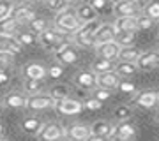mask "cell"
Instances as JSON below:
<instances>
[{
    "mask_svg": "<svg viewBox=\"0 0 159 141\" xmlns=\"http://www.w3.org/2000/svg\"><path fill=\"white\" fill-rule=\"evenodd\" d=\"M99 27L97 20L92 21H85L80 25V28L76 32H73V39L78 46H94V32Z\"/></svg>",
    "mask_w": 159,
    "mask_h": 141,
    "instance_id": "obj_1",
    "label": "cell"
},
{
    "mask_svg": "<svg viewBox=\"0 0 159 141\" xmlns=\"http://www.w3.org/2000/svg\"><path fill=\"white\" fill-rule=\"evenodd\" d=\"M37 39H39V42L44 46L46 50H51V51H57L62 44H66V41H62V32L60 30H48V28H44Z\"/></svg>",
    "mask_w": 159,
    "mask_h": 141,
    "instance_id": "obj_2",
    "label": "cell"
},
{
    "mask_svg": "<svg viewBox=\"0 0 159 141\" xmlns=\"http://www.w3.org/2000/svg\"><path fill=\"white\" fill-rule=\"evenodd\" d=\"M57 28L60 30V32H76L80 28V25H81V21L78 20V16L76 14H73V12H67V11H62L58 12L57 16Z\"/></svg>",
    "mask_w": 159,
    "mask_h": 141,
    "instance_id": "obj_3",
    "label": "cell"
},
{
    "mask_svg": "<svg viewBox=\"0 0 159 141\" xmlns=\"http://www.w3.org/2000/svg\"><path fill=\"white\" fill-rule=\"evenodd\" d=\"M55 106V99L48 94V95H43V94H34L32 97L27 99L25 102V108L29 109H34V111H39V109H48V108Z\"/></svg>",
    "mask_w": 159,
    "mask_h": 141,
    "instance_id": "obj_4",
    "label": "cell"
},
{
    "mask_svg": "<svg viewBox=\"0 0 159 141\" xmlns=\"http://www.w3.org/2000/svg\"><path fill=\"white\" fill-rule=\"evenodd\" d=\"M55 108L57 111H60L62 115H78L81 109H83V104L76 99H71V97H64V99H58L55 101Z\"/></svg>",
    "mask_w": 159,
    "mask_h": 141,
    "instance_id": "obj_5",
    "label": "cell"
},
{
    "mask_svg": "<svg viewBox=\"0 0 159 141\" xmlns=\"http://www.w3.org/2000/svg\"><path fill=\"white\" fill-rule=\"evenodd\" d=\"M111 11L117 16H136L140 14V6L136 0H119Z\"/></svg>",
    "mask_w": 159,
    "mask_h": 141,
    "instance_id": "obj_6",
    "label": "cell"
},
{
    "mask_svg": "<svg viewBox=\"0 0 159 141\" xmlns=\"http://www.w3.org/2000/svg\"><path fill=\"white\" fill-rule=\"evenodd\" d=\"M39 139H46V141H55L64 138V129L58 124H46L41 127V130L37 132Z\"/></svg>",
    "mask_w": 159,
    "mask_h": 141,
    "instance_id": "obj_7",
    "label": "cell"
},
{
    "mask_svg": "<svg viewBox=\"0 0 159 141\" xmlns=\"http://www.w3.org/2000/svg\"><path fill=\"white\" fill-rule=\"evenodd\" d=\"M113 132V127L104 122V120H97L94 122V125L90 127V139H106Z\"/></svg>",
    "mask_w": 159,
    "mask_h": 141,
    "instance_id": "obj_8",
    "label": "cell"
},
{
    "mask_svg": "<svg viewBox=\"0 0 159 141\" xmlns=\"http://www.w3.org/2000/svg\"><path fill=\"white\" fill-rule=\"evenodd\" d=\"M2 51H7V53H12V55L21 51V44L18 42L14 34H2L0 32V53Z\"/></svg>",
    "mask_w": 159,
    "mask_h": 141,
    "instance_id": "obj_9",
    "label": "cell"
},
{
    "mask_svg": "<svg viewBox=\"0 0 159 141\" xmlns=\"http://www.w3.org/2000/svg\"><path fill=\"white\" fill-rule=\"evenodd\" d=\"M55 55H57V60L60 64H74L78 60V51L74 50V46H71L69 42L62 44L55 51Z\"/></svg>",
    "mask_w": 159,
    "mask_h": 141,
    "instance_id": "obj_10",
    "label": "cell"
},
{
    "mask_svg": "<svg viewBox=\"0 0 159 141\" xmlns=\"http://www.w3.org/2000/svg\"><path fill=\"white\" fill-rule=\"evenodd\" d=\"M115 37V27L113 25H99L94 32V46L102 44L106 41H111Z\"/></svg>",
    "mask_w": 159,
    "mask_h": 141,
    "instance_id": "obj_11",
    "label": "cell"
},
{
    "mask_svg": "<svg viewBox=\"0 0 159 141\" xmlns=\"http://www.w3.org/2000/svg\"><path fill=\"white\" fill-rule=\"evenodd\" d=\"M74 81H76V85H78L80 88H96L97 86V73H94V71H81L74 78Z\"/></svg>",
    "mask_w": 159,
    "mask_h": 141,
    "instance_id": "obj_12",
    "label": "cell"
},
{
    "mask_svg": "<svg viewBox=\"0 0 159 141\" xmlns=\"http://www.w3.org/2000/svg\"><path fill=\"white\" fill-rule=\"evenodd\" d=\"M134 125H131L127 120H122V124L119 127H113V132L110 138H115V139H133L134 138Z\"/></svg>",
    "mask_w": 159,
    "mask_h": 141,
    "instance_id": "obj_13",
    "label": "cell"
},
{
    "mask_svg": "<svg viewBox=\"0 0 159 141\" xmlns=\"http://www.w3.org/2000/svg\"><path fill=\"white\" fill-rule=\"evenodd\" d=\"M136 65L138 69H154L159 65V53L156 51H147L136 58Z\"/></svg>",
    "mask_w": 159,
    "mask_h": 141,
    "instance_id": "obj_14",
    "label": "cell"
},
{
    "mask_svg": "<svg viewBox=\"0 0 159 141\" xmlns=\"http://www.w3.org/2000/svg\"><path fill=\"white\" fill-rule=\"evenodd\" d=\"M97 85L102 88H117L119 85V74L111 71H104V73H97Z\"/></svg>",
    "mask_w": 159,
    "mask_h": 141,
    "instance_id": "obj_15",
    "label": "cell"
},
{
    "mask_svg": "<svg viewBox=\"0 0 159 141\" xmlns=\"http://www.w3.org/2000/svg\"><path fill=\"white\" fill-rule=\"evenodd\" d=\"M11 16L16 20L18 23H29L32 18L35 16V12L30 9V7H27L25 4H21V6H14L11 11Z\"/></svg>",
    "mask_w": 159,
    "mask_h": 141,
    "instance_id": "obj_16",
    "label": "cell"
},
{
    "mask_svg": "<svg viewBox=\"0 0 159 141\" xmlns=\"http://www.w3.org/2000/svg\"><path fill=\"white\" fill-rule=\"evenodd\" d=\"M119 50H120V46L115 42V39L106 41V42H102V44H97V55L104 56V58H117Z\"/></svg>",
    "mask_w": 159,
    "mask_h": 141,
    "instance_id": "obj_17",
    "label": "cell"
},
{
    "mask_svg": "<svg viewBox=\"0 0 159 141\" xmlns=\"http://www.w3.org/2000/svg\"><path fill=\"white\" fill-rule=\"evenodd\" d=\"M115 30H129V32H136V16H117L113 23Z\"/></svg>",
    "mask_w": 159,
    "mask_h": 141,
    "instance_id": "obj_18",
    "label": "cell"
},
{
    "mask_svg": "<svg viewBox=\"0 0 159 141\" xmlns=\"http://www.w3.org/2000/svg\"><path fill=\"white\" fill-rule=\"evenodd\" d=\"M157 101H159V94H156V92H142L134 99V102H136L138 106L147 108V109L148 108H154L157 104Z\"/></svg>",
    "mask_w": 159,
    "mask_h": 141,
    "instance_id": "obj_19",
    "label": "cell"
},
{
    "mask_svg": "<svg viewBox=\"0 0 159 141\" xmlns=\"http://www.w3.org/2000/svg\"><path fill=\"white\" fill-rule=\"evenodd\" d=\"M142 55V51L138 50L136 46H120L119 50V55H117V58H120V60H125V62H136V58Z\"/></svg>",
    "mask_w": 159,
    "mask_h": 141,
    "instance_id": "obj_20",
    "label": "cell"
},
{
    "mask_svg": "<svg viewBox=\"0 0 159 141\" xmlns=\"http://www.w3.org/2000/svg\"><path fill=\"white\" fill-rule=\"evenodd\" d=\"M25 76L30 79H44L46 78V69L41 64H27L23 69Z\"/></svg>",
    "mask_w": 159,
    "mask_h": 141,
    "instance_id": "obj_21",
    "label": "cell"
},
{
    "mask_svg": "<svg viewBox=\"0 0 159 141\" xmlns=\"http://www.w3.org/2000/svg\"><path fill=\"white\" fill-rule=\"evenodd\" d=\"M76 16H78V20L81 23H85V21L96 20L97 12L94 11V7H92L90 4H81V6H78V9H76Z\"/></svg>",
    "mask_w": 159,
    "mask_h": 141,
    "instance_id": "obj_22",
    "label": "cell"
},
{
    "mask_svg": "<svg viewBox=\"0 0 159 141\" xmlns=\"http://www.w3.org/2000/svg\"><path fill=\"white\" fill-rule=\"evenodd\" d=\"M67 136L71 139H90V127H87V125H73L71 129H69Z\"/></svg>",
    "mask_w": 159,
    "mask_h": 141,
    "instance_id": "obj_23",
    "label": "cell"
},
{
    "mask_svg": "<svg viewBox=\"0 0 159 141\" xmlns=\"http://www.w3.org/2000/svg\"><path fill=\"white\" fill-rule=\"evenodd\" d=\"M41 127H43V122L39 118H35V117H27L21 124V129L27 134H37L41 130Z\"/></svg>",
    "mask_w": 159,
    "mask_h": 141,
    "instance_id": "obj_24",
    "label": "cell"
},
{
    "mask_svg": "<svg viewBox=\"0 0 159 141\" xmlns=\"http://www.w3.org/2000/svg\"><path fill=\"white\" fill-rule=\"evenodd\" d=\"M115 73L119 74V76H131V74L136 73V62H125V60H120L117 65H115Z\"/></svg>",
    "mask_w": 159,
    "mask_h": 141,
    "instance_id": "obj_25",
    "label": "cell"
},
{
    "mask_svg": "<svg viewBox=\"0 0 159 141\" xmlns=\"http://www.w3.org/2000/svg\"><path fill=\"white\" fill-rule=\"evenodd\" d=\"M113 39L119 46H129L134 41V32H129V30H115Z\"/></svg>",
    "mask_w": 159,
    "mask_h": 141,
    "instance_id": "obj_26",
    "label": "cell"
},
{
    "mask_svg": "<svg viewBox=\"0 0 159 141\" xmlns=\"http://www.w3.org/2000/svg\"><path fill=\"white\" fill-rule=\"evenodd\" d=\"M25 102H27V99L21 94H16V92L7 94L6 99H4V104L9 108H25Z\"/></svg>",
    "mask_w": 159,
    "mask_h": 141,
    "instance_id": "obj_27",
    "label": "cell"
},
{
    "mask_svg": "<svg viewBox=\"0 0 159 141\" xmlns=\"http://www.w3.org/2000/svg\"><path fill=\"white\" fill-rule=\"evenodd\" d=\"M16 28H18V21L11 16V14L6 16L4 20H0V32H2V34H14Z\"/></svg>",
    "mask_w": 159,
    "mask_h": 141,
    "instance_id": "obj_28",
    "label": "cell"
},
{
    "mask_svg": "<svg viewBox=\"0 0 159 141\" xmlns=\"http://www.w3.org/2000/svg\"><path fill=\"white\" fill-rule=\"evenodd\" d=\"M14 37L21 46H32L37 42V35L34 32H14Z\"/></svg>",
    "mask_w": 159,
    "mask_h": 141,
    "instance_id": "obj_29",
    "label": "cell"
},
{
    "mask_svg": "<svg viewBox=\"0 0 159 141\" xmlns=\"http://www.w3.org/2000/svg\"><path fill=\"white\" fill-rule=\"evenodd\" d=\"M115 67L113 58H104L101 56L96 64H94V73H104V71H111Z\"/></svg>",
    "mask_w": 159,
    "mask_h": 141,
    "instance_id": "obj_30",
    "label": "cell"
},
{
    "mask_svg": "<svg viewBox=\"0 0 159 141\" xmlns=\"http://www.w3.org/2000/svg\"><path fill=\"white\" fill-rule=\"evenodd\" d=\"M89 4L94 7V11H96L97 14H106V12H110L113 9V6H110L108 0H90Z\"/></svg>",
    "mask_w": 159,
    "mask_h": 141,
    "instance_id": "obj_31",
    "label": "cell"
},
{
    "mask_svg": "<svg viewBox=\"0 0 159 141\" xmlns=\"http://www.w3.org/2000/svg\"><path fill=\"white\" fill-rule=\"evenodd\" d=\"M50 95L53 97L55 101H58V99H64V97H67V95H69L67 85H55V86H51Z\"/></svg>",
    "mask_w": 159,
    "mask_h": 141,
    "instance_id": "obj_32",
    "label": "cell"
},
{
    "mask_svg": "<svg viewBox=\"0 0 159 141\" xmlns=\"http://www.w3.org/2000/svg\"><path fill=\"white\" fill-rule=\"evenodd\" d=\"M46 6H48V9L50 11H53V12H62V11H66L67 9V6H69V2L67 0H46Z\"/></svg>",
    "mask_w": 159,
    "mask_h": 141,
    "instance_id": "obj_33",
    "label": "cell"
},
{
    "mask_svg": "<svg viewBox=\"0 0 159 141\" xmlns=\"http://www.w3.org/2000/svg\"><path fill=\"white\" fill-rule=\"evenodd\" d=\"M143 14L148 16L150 20H159V2H150V4L143 9Z\"/></svg>",
    "mask_w": 159,
    "mask_h": 141,
    "instance_id": "obj_34",
    "label": "cell"
},
{
    "mask_svg": "<svg viewBox=\"0 0 159 141\" xmlns=\"http://www.w3.org/2000/svg\"><path fill=\"white\" fill-rule=\"evenodd\" d=\"M39 90H41V79L27 78V81H25V92H29L30 95H34V94H39Z\"/></svg>",
    "mask_w": 159,
    "mask_h": 141,
    "instance_id": "obj_35",
    "label": "cell"
},
{
    "mask_svg": "<svg viewBox=\"0 0 159 141\" xmlns=\"http://www.w3.org/2000/svg\"><path fill=\"white\" fill-rule=\"evenodd\" d=\"M29 25H30V30H32L34 34H41V32L46 28V21H44V20H43V18H35V16L29 21Z\"/></svg>",
    "mask_w": 159,
    "mask_h": 141,
    "instance_id": "obj_36",
    "label": "cell"
},
{
    "mask_svg": "<svg viewBox=\"0 0 159 141\" xmlns=\"http://www.w3.org/2000/svg\"><path fill=\"white\" fill-rule=\"evenodd\" d=\"M136 25H138V30H150L154 25V20H150L148 16H136Z\"/></svg>",
    "mask_w": 159,
    "mask_h": 141,
    "instance_id": "obj_37",
    "label": "cell"
},
{
    "mask_svg": "<svg viewBox=\"0 0 159 141\" xmlns=\"http://www.w3.org/2000/svg\"><path fill=\"white\" fill-rule=\"evenodd\" d=\"M12 2L11 0H0V20H4L6 16H9L12 11Z\"/></svg>",
    "mask_w": 159,
    "mask_h": 141,
    "instance_id": "obj_38",
    "label": "cell"
},
{
    "mask_svg": "<svg viewBox=\"0 0 159 141\" xmlns=\"http://www.w3.org/2000/svg\"><path fill=\"white\" fill-rule=\"evenodd\" d=\"M94 97H96L97 101H108L110 97H111V90L110 88H102V86H99L96 90V94H94Z\"/></svg>",
    "mask_w": 159,
    "mask_h": 141,
    "instance_id": "obj_39",
    "label": "cell"
},
{
    "mask_svg": "<svg viewBox=\"0 0 159 141\" xmlns=\"http://www.w3.org/2000/svg\"><path fill=\"white\" fill-rule=\"evenodd\" d=\"M83 108H85V109H90V111H97V109L102 108V102L97 101L96 97H94V99H87V101L83 102Z\"/></svg>",
    "mask_w": 159,
    "mask_h": 141,
    "instance_id": "obj_40",
    "label": "cell"
},
{
    "mask_svg": "<svg viewBox=\"0 0 159 141\" xmlns=\"http://www.w3.org/2000/svg\"><path fill=\"white\" fill-rule=\"evenodd\" d=\"M115 117L119 120H127L131 117V108L127 106H119L117 109H115Z\"/></svg>",
    "mask_w": 159,
    "mask_h": 141,
    "instance_id": "obj_41",
    "label": "cell"
},
{
    "mask_svg": "<svg viewBox=\"0 0 159 141\" xmlns=\"http://www.w3.org/2000/svg\"><path fill=\"white\" fill-rule=\"evenodd\" d=\"M117 88H119L120 92H124V94H133V92L136 90L134 83H131V81H119Z\"/></svg>",
    "mask_w": 159,
    "mask_h": 141,
    "instance_id": "obj_42",
    "label": "cell"
},
{
    "mask_svg": "<svg viewBox=\"0 0 159 141\" xmlns=\"http://www.w3.org/2000/svg\"><path fill=\"white\" fill-rule=\"evenodd\" d=\"M62 74H64V69L60 67V65H51V67L46 71V76H50V78H53V79H58Z\"/></svg>",
    "mask_w": 159,
    "mask_h": 141,
    "instance_id": "obj_43",
    "label": "cell"
},
{
    "mask_svg": "<svg viewBox=\"0 0 159 141\" xmlns=\"http://www.w3.org/2000/svg\"><path fill=\"white\" fill-rule=\"evenodd\" d=\"M12 53H7V51H2L0 53V69H6L9 64L12 62Z\"/></svg>",
    "mask_w": 159,
    "mask_h": 141,
    "instance_id": "obj_44",
    "label": "cell"
},
{
    "mask_svg": "<svg viewBox=\"0 0 159 141\" xmlns=\"http://www.w3.org/2000/svg\"><path fill=\"white\" fill-rule=\"evenodd\" d=\"M9 81H11V76H9V73H7L6 69H0V86H6Z\"/></svg>",
    "mask_w": 159,
    "mask_h": 141,
    "instance_id": "obj_45",
    "label": "cell"
},
{
    "mask_svg": "<svg viewBox=\"0 0 159 141\" xmlns=\"http://www.w3.org/2000/svg\"><path fill=\"white\" fill-rule=\"evenodd\" d=\"M12 2V6H21V4H27L29 0H11Z\"/></svg>",
    "mask_w": 159,
    "mask_h": 141,
    "instance_id": "obj_46",
    "label": "cell"
},
{
    "mask_svg": "<svg viewBox=\"0 0 159 141\" xmlns=\"http://www.w3.org/2000/svg\"><path fill=\"white\" fill-rule=\"evenodd\" d=\"M2 132H4V125H2V122H0V136H2Z\"/></svg>",
    "mask_w": 159,
    "mask_h": 141,
    "instance_id": "obj_47",
    "label": "cell"
},
{
    "mask_svg": "<svg viewBox=\"0 0 159 141\" xmlns=\"http://www.w3.org/2000/svg\"><path fill=\"white\" fill-rule=\"evenodd\" d=\"M32 2H37V4H41V2H46V0H32Z\"/></svg>",
    "mask_w": 159,
    "mask_h": 141,
    "instance_id": "obj_48",
    "label": "cell"
},
{
    "mask_svg": "<svg viewBox=\"0 0 159 141\" xmlns=\"http://www.w3.org/2000/svg\"><path fill=\"white\" fill-rule=\"evenodd\" d=\"M67 2H80V0H67Z\"/></svg>",
    "mask_w": 159,
    "mask_h": 141,
    "instance_id": "obj_49",
    "label": "cell"
},
{
    "mask_svg": "<svg viewBox=\"0 0 159 141\" xmlns=\"http://www.w3.org/2000/svg\"><path fill=\"white\" fill-rule=\"evenodd\" d=\"M0 111H2V108H0Z\"/></svg>",
    "mask_w": 159,
    "mask_h": 141,
    "instance_id": "obj_50",
    "label": "cell"
}]
</instances>
